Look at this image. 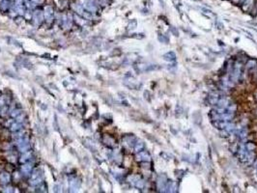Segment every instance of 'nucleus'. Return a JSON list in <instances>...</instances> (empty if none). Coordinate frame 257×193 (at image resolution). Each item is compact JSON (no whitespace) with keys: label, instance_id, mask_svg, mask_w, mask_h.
Listing matches in <instances>:
<instances>
[{"label":"nucleus","instance_id":"obj_7","mask_svg":"<svg viewBox=\"0 0 257 193\" xmlns=\"http://www.w3.org/2000/svg\"><path fill=\"white\" fill-rule=\"evenodd\" d=\"M143 148H144V144H143L142 142H139V143H136L134 145V150H135V152H136V153L140 152Z\"/></svg>","mask_w":257,"mask_h":193},{"label":"nucleus","instance_id":"obj_8","mask_svg":"<svg viewBox=\"0 0 257 193\" xmlns=\"http://www.w3.org/2000/svg\"><path fill=\"white\" fill-rule=\"evenodd\" d=\"M245 1V0H233V2L235 3V4H237V5L243 4Z\"/></svg>","mask_w":257,"mask_h":193},{"label":"nucleus","instance_id":"obj_4","mask_svg":"<svg viewBox=\"0 0 257 193\" xmlns=\"http://www.w3.org/2000/svg\"><path fill=\"white\" fill-rule=\"evenodd\" d=\"M257 68V60L255 59H249L247 62V69L248 70H252V69Z\"/></svg>","mask_w":257,"mask_h":193},{"label":"nucleus","instance_id":"obj_1","mask_svg":"<svg viewBox=\"0 0 257 193\" xmlns=\"http://www.w3.org/2000/svg\"><path fill=\"white\" fill-rule=\"evenodd\" d=\"M136 160L138 161H150L151 160V155L147 151H140L136 155Z\"/></svg>","mask_w":257,"mask_h":193},{"label":"nucleus","instance_id":"obj_2","mask_svg":"<svg viewBox=\"0 0 257 193\" xmlns=\"http://www.w3.org/2000/svg\"><path fill=\"white\" fill-rule=\"evenodd\" d=\"M253 6H254V0H245L243 3V10L245 12H250L252 10Z\"/></svg>","mask_w":257,"mask_h":193},{"label":"nucleus","instance_id":"obj_3","mask_svg":"<svg viewBox=\"0 0 257 193\" xmlns=\"http://www.w3.org/2000/svg\"><path fill=\"white\" fill-rule=\"evenodd\" d=\"M163 59L167 62H173L176 60V54L173 51H169L167 53H165L163 55Z\"/></svg>","mask_w":257,"mask_h":193},{"label":"nucleus","instance_id":"obj_9","mask_svg":"<svg viewBox=\"0 0 257 193\" xmlns=\"http://www.w3.org/2000/svg\"><path fill=\"white\" fill-rule=\"evenodd\" d=\"M171 32H173L175 36H178V31L176 30V29H175L174 27H172V28H171Z\"/></svg>","mask_w":257,"mask_h":193},{"label":"nucleus","instance_id":"obj_5","mask_svg":"<svg viewBox=\"0 0 257 193\" xmlns=\"http://www.w3.org/2000/svg\"><path fill=\"white\" fill-rule=\"evenodd\" d=\"M9 181H10V177H9L8 173H1V174H0V181H1V183L5 184V183H8Z\"/></svg>","mask_w":257,"mask_h":193},{"label":"nucleus","instance_id":"obj_6","mask_svg":"<svg viewBox=\"0 0 257 193\" xmlns=\"http://www.w3.org/2000/svg\"><path fill=\"white\" fill-rule=\"evenodd\" d=\"M245 150H248L249 152H253L256 149V145L253 143V142H248L247 144L245 145Z\"/></svg>","mask_w":257,"mask_h":193}]
</instances>
